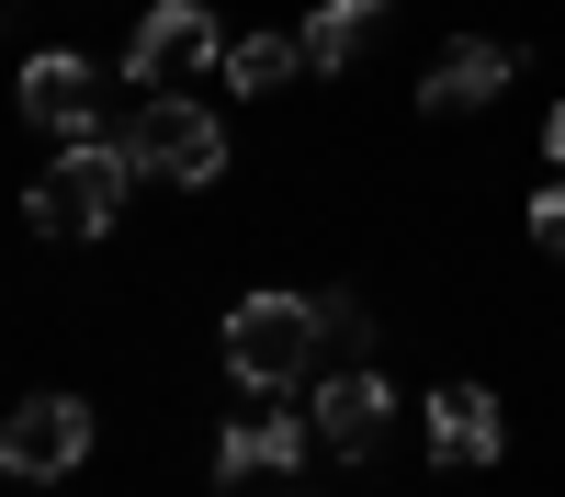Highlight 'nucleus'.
I'll return each mask as SVG.
<instances>
[{"label": "nucleus", "mask_w": 565, "mask_h": 497, "mask_svg": "<svg viewBox=\"0 0 565 497\" xmlns=\"http://www.w3.org/2000/svg\"><path fill=\"white\" fill-rule=\"evenodd\" d=\"M317 350H328L317 294H249L238 316H226V374H238L249 396H295L317 374Z\"/></svg>", "instance_id": "obj_1"}, {"label": "nucleus", "mask_w": 565, "mask_h": 497, "mask_svg": "<svg viewBox=\"0 0 565 497\" xmlns=\"http://www.w3.org/2000/svg\"><path fill=\"white\" fill-rule=\"evenodd\" d=\"M125 181H148L125 159V136H68V159L23 193V226H34V238H103L114 204H125Z\"/></svg>", "instance_id": "obj_2"}, {"label": "nucleus", "mask_w": 565, "mask_h": 497, "mask_svg": "<svg viewBox=\"0 0 565 497\" xmlns=\"http://www.w3.org/2000/svg\"><path fill=\"white\" fill-rule=\"evenodd\" d=\"M125 159L159 170V181H215L226 170V125L193 102V90H148V102L125 114Z\"/></svg>", "instance_id": "obj_3"}, {"label": "nucleus", "mask_w": 565, "mask_h": 497, "mask_svg": "<svg viewBox=\"0 0 565 497\" xmlns=\"http://www.w3.org/2000/svg\"><path fill=\"white\" fill-rule=\"evenodd\" d=\"M204 68H226V34H215L204 0H159V12L125 34V79L136 90H193Z\"/></svg>", "instance_id": "obj_4"}, {"label": "nucleus", "mask_w": 565, "mask_h": 497, "mask_svg": "<svg viewBox=\"0 0 565 497\" xmlns=\"http://www.w3.org/2000/svg\"><path fill=\"white\" fill-rule=\"evenodd\" d=\"M79 452H90V407L79 396H23L12 430H0V475L12 486H57Z\"/></svg>", "instance_id": "obj_5"}, {"label": "nucleus", "mask_w": 565, "mask_h": 497, "mask_svg": "<svg viewBox=\"0 0 565 497\" xmlns=\"http://www.w3.org/2000/svg\"><path fill=\"white\" fill-rule=\"evenodd\" d=\"M306 441H317V419H295L282 396H249V419L215 441V475H226V486H238V475H295Z\"/></svg>", "instance_id": "obj_6"}, {"label": "nucleus", "mask_w": 565, "mask_h": 497, "mask_svg": "<svg viewBox=\"0 0 565 497\" xmlns=\"http://www.w3.org/2000/svg\"><path fill=\"white\" fill-rule=\"evenodd\" d=\"M385 430H396V385L373 374V361H351L340 385H317V441L340 452V464H362V452L385 441Z\"/></svg>", "instance_id": "obj_7"}, {"label": "nucleus", "mask_w": 565, "mask_h": 497, "mask_svg": "<svg viewBox=\"0 0 565 497\" xmlns=\"http://www.w3.org/2000/svg\"><path fill=\"white\" fill-rule=\"evenodd\" d=\"M430 452L463 475H487L498 452H509V419H498V396L487 385H430Z\"/></svg>", "instance_id": "obj_8"}, {"label": "nucleus", "mask_w": 565, "mask_h": 497, "mask_svg": "<svg viewBox=\"0 0 565 497\" xmlns=\"http://www.w3.org/2000/svg\"><path fill=\"white\" fill-rule=\"evenodd\" d=\"M509 45H487V34H452L441 57H430V79H418V114H476V102H498L509 90Z\"/></svg>", "instance_id": "obj_9"}, {"label": "nucleus", "mask_w": 565, "mask_h": 497, "mask_svg": "<svg viewBox=\"0 0 565 497\" xmlns=\"http://www.w3.org/2000/svg\"><path fill=\"white\" fill-rule=\"evenodd\" d=\"M23 114L45 125V136H103V114H90V68L79 57H23Z\"/></svg>", "instance_id": "obj_10"}, {"label": "nucleus", "mask_w": 565, "mask_h": 497, "mask_svg": "<svg viewBox=\"0 0 565 497\" xmlns=\"http://www.w3.org/2000/svg\"><path fill=\"white\" fill-rule=\"evenodd\" d=\"M373 23H385V0H317L306 12V68H351L373 45Z\"/></svg>", "instance_id": "obj_11"}, {"label": "nucleus", "mask_w": 565, "mask_h": 497, "mask_svg": "<svg viewBox=\"0 0 565 497\" xmlns=\"http://www.w3.org/2000/svg\"><path fill=\"white\" fill-rule=\"evenodd\" d=\"M295 68H306V34H238V45H226V79H238V90H282Z\"/></svg>", "instance_id": "obj_12"}, {"label": "nucleus", "mask_w": 565, "mask_h": 497, "mask_svg": "<svg viewBox=\"0 0 565 497\" xmlns=\"http://www.w3.org/2000/svg\"><path fill=\"white\" fill-rule=\"evenodd\" d=\"M532 249H554V260H565V170L532 193Z\"/></svg>", "instance_id": "obj_13"}, {"label": "nucleus", "mask_w": 565, "mask_h": 497, "mask_svg": "<svg viewBox=\"0 0 565 497\" xmlns=\"http://www.w3.org/2000/svg\"><path fill=\"white\" fill-rule=\"evenodd\" d=\"M317 316H328V339H340V350H373V316H362L351 294H317Z\"/></svg>", "instance_id": "obj_14"}, {"label": "nucleus", "mask_w": 565, "mask_h": 497, "mask_svg": "<svg viewBox=\"0 0 565 497\" xmlns=\"http://www.w3.org/2000/svg\"><path fill=\"white\" fill-rule=\"evenodd\" d=\"M543 148H554V170H565V114H554V125H543Z\"/></svg>", "instance_id": "obj_15"}]
</instances>
